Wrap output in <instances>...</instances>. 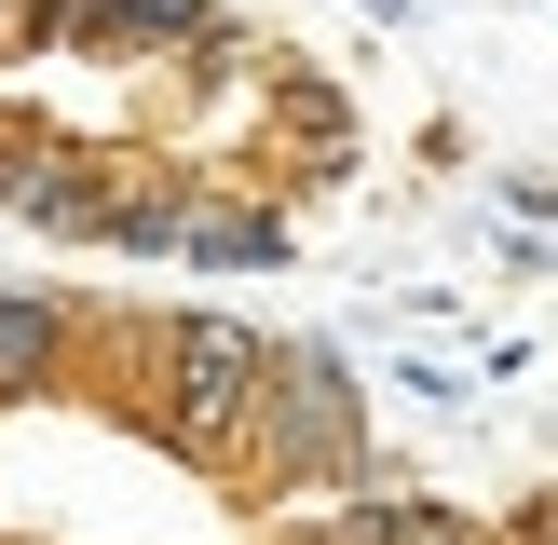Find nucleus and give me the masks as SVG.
Returning a JSON list of instances; mask_svg holds the SVG:
<instances>
[{
  "label": "nucleus",
  "instance_id": "nucleus-1",
  "mask_svg": "<svg viewBox=\"0 0 558 545\" xmlns=\"http://www.w3.org/2000/svg\"><path fill=\"white\" fill-rule=\"evenodd\" d=\"M150 368H163V436L191 463H232L259 436V396H272V341L245 314H163L150 327Z\"/></svg>",
  "mask_w": 558,
  "mask_h": 545
},
{
  "label": "nucleus",
  "instance_id": "nucleus-2",
  "mask_svg": "<svg viewBox=\"0 0 558 545\" xmlns=\"http://www.w3.org/2000/svg\"><path fill=\"white\" fill-rule=\"evenodd\" d=\"M245 450H259V477H354L368 463V382L327 341L272 354V396H259V436Z\"/></svg>",
  "mask_w": 558,
  "mask_h": 545
},
{
  "label": "nucleus",
  "instance_id": "nucleus-3",
  "mask_svg": "<svg viewBox=\"0 0 558 545\" xmlns=\"http://www.w3.org/2000/svg\"><path fill=\"white\" fill-rule=\"evenodd\" d=\"M109 164H82V150H41V136H0V205L14 218H41V232H96L109 245Z\"/></svg>",
  "mask_w": 558,
  "mask_h": 545
},
{
  "label": "nucleus",
  "instance_id": "nucleus-4",
  "mask_svg": "<svg viewBox=\"0 0 558 545\" xmlns=\"http://www.w3.org/2000/svg\"><path fill=\"white\" fill-rule=\"evenodd\" d=\"M314 545H505V532L463 518V505H436V491H354Z\"/></svg>",
  "mask_w": 558,
  "mask_h": 545
},
{
  "label": "nucleus",
  "instance_id": "nucleus-5",
  "mask_svg": "<svg viewBox=\"0 0 558 545\" xmlns=\"http://www.w3.org/2000/svg\"><path fill=\"white\" fill-rule=\"evenodd\" d=\"M178 259L191 272H272V259H287V218H272V205H191Z\"/></svg>",
  "mask_w": 558,
  "mask_h": 545
},
{
  "label": "nucleus",
  "instance_id": "nucleus-6",
  "mask_svg": "<svg viewBox=\"0 0 558 545\" xmlns=\"http://www.w3.org/2000/svg\"><path fill=\"white\" fill-rule=\"evenodd\" d=\"M54 354H69V300L41 287H0V396H41Z\"/></svg>",
  "mask_w": 558,
  "mask_h": 545
},
{
  "label": "nucleus",
  "instance_id": "nucleus-7",
  "mask_svg": "<svg viewBox=\"0 0 558 545\" xmlns=\"http://www.w3.org/2000/svg\"><path fill=\"white\" fill-rule=\"evenodd\" d=\"M518 545H558V477L532 491V505H518Z\"/></svg>",
  "mask_w": 558,
  "mask_h": 545
},
{
  "label": "nucleus",
  "instance_id": "nucleus-8",
  "mask_svg": "<svg viewBox=\"0 0 558 545\" xmlns=\"http://www.w3.org/2000/svg\"><path fill=\"white\" fill-rule=\"evenodd\" d=\"M368 14H381V27H396V14H409V0H368Z\"/></svg>",
  "mask_w": 558,
  "mask_h": 545
}]
</instances>
